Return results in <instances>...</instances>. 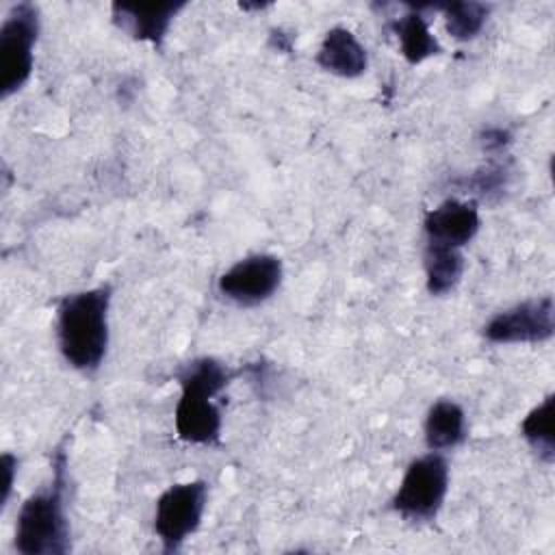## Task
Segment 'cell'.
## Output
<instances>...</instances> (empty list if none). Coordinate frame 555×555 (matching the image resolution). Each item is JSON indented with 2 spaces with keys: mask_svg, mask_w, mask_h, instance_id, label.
<instances>
[{
  "mask_svg": "<svg viewBox=\"0 0 555 555\" xmlns=\"http://www.w3.org/2000/svg\"><path fill=\"white\" fill-rule=\"evenodd\" d=\"M67 494V453L63 447L56 449L52 460L50 483L30 494L15 522V551L22 555H63L72 548L69 544V520L65 509Z\"/></svg>",
  "mask_w": 555,
  "mask_h": 555,
  "instance_id": "cell-3",
  "label": "cell"
},
{
  "mask_svg": "<svg viewBox=\"0 0 555 555\" xmlns=\"http://www.w3.org/2000/svg\"><path fill=\"white\" fill-rule=\"evenodd\" d=\"M390 30L397 35L401 54L410 65H418L442 52L438 39L429 30L427 17L418 7H412L401 17H395L390 22Z\"/></svg>",
  "mask_w": 555,
  "mask_h": 555,
  "instance_id": "cell-14",
  "label": "cell"
},
{
  "mask_svg": "<svg viewBox=\"0 0 555 555\" xmlns=\"http://www.w3.org/2000/svg\"><path fill=\"white\" fill-rule=\"evenodd\" d=\"M447 492L449 462L440 451H427L408 464L390 499V509L410 522H431L440 514Z\"/></svg>",
  "mask_w": 555,
  "mask_h": 555,
  "instance_id": "cell-4",
  "label": "cell"
},
{
  "mask_svg": "<svg viewBox=\"0 0 555 555\" xmlns=\"http://www.w3.org/2000/svg\"><path fill=\"white\" fill-rule=\"evenodd\" d=\"M208 486L204 479L169 486L154 507V533L163 544V553H176L191 538L204 518Z\"/></svg>",
  "mask_w": 555,
  "mask_h": 555,
  "instance_id": "cell-6",
  "label": "cell"
},
{
  "mask_svg": "<svg viewBox=\"0 0 555 555\" xmlns=\"http://www.w3.org/2000/svg\"><path fill=\"white\" fill-rule=\"evenodd\" d=\"M477 141H479V147H481L483 152H488V154H499V152H503V150L512 143V132L505 130V128H501V126H488V128H483V130L479 132Z\"/></svg>",
  "mask_w": 555,
  "mask_h": 555,
  "instance_id": "cell-18",
  "label": "cell"
},
{
  "mask_svg": "<svg viewBox=\"0 0 555 555\" xmlns=\"http://www.w3.org/2000/svg\"><path fill=\"white\" fill-rule=\"evenodd\" d=\"M234 373L217 358L202 356L182 364L176 373L180 399L173 410V425L180 440L189 444L217 447L221 442V408L217 395Z\"/></svg>",
  "mask_w": 555,
  "mask_h": 555,
  "instance_id": "cell-2",
  "label": "cell"
},
{
  "mask_svg": "<svg viewBox=\"0 0 555 555\" xmlns=\"http://www.w3.org/2000/svg\"><path fill=\"white\" fill-rule=\"evenodd\" d=\"M2 473H4V486H2V499L0 505L4 507L9 496H11V488H13V475L17 473V460L11 453L2 455Z\"/></svg>",
  "mask_w": 555,
  "mask_h": 555,
  "instance_id": "cell-19",
  "label": "cell"
},
{
  "mask_svg": "<svg viewBox=\"0 0 555 555\" xmlns=\"http://www.w3.org/2000/svg\"><path fill=\"white\" fill-rule=\"evenodd\" d=\"M39 9L30 2L11 7L0 26V98L17 93L35 67V43L39 37Z\"/></svg>",
  "mask_w": 555,
  "mask_h": 555,
  "instance_id": "cell-5",
  "label": "cell"
},
{
  "mask_svg": "<svg viewBox=\"0 0 555 555\" xmlns=\"http://www.w3.org/2000/svg\"><path fill=\"white\" fill-rule=\"evenodd\" d=\"M553 416H555V395L551 392L535 408H531L520 423V436L544 464H551L555 460Z\"/></svg>",
  "mask_w": 555,
  "mask_h": 555,
  "instance_id": "cell-15",
  "label": "cell"
},
{
  "mask_svg": "<svg viewBox=\"0 0 555 555\" xmlns=\"http://www.w3.org/2000/svg\"><path fill=\"white\" fill-rule=\"evenodd\" d=\"M488 343L518 345V343H546L555 334V301L553 295L525 299L496 312L481 327Z\"/></svg>",
  "mask_w": 555,
  "mask_h": 555,
  "instance_id": "cell-7",
  "label": "cell"
},
{
  "mask_svg": "<svg viewBox=\"0 0 555 555\" xmlns=\"http://www.w3.org/2000/svg\"><path fill=\"white\" fill-rule=\"evenodd\" d=\"M425 286L434 297L449 295L462 280L464 273V254L457 247L427 241L423 251Z\"/></svg>",
  "mask_w": 555,
  "mask_h": 555,
  "instance_id": "cell-13",
  "label": "cell"
},
{
  "mask_svg": "<svg viewBox=\"0 0 555 555\" xmlns=\"http://www.w3.org/2000/svg\"><path fill=\"white\" fill-rule=\"evenodd\" d=\"M481 225L479 217V204L477 199H457L449 197L436 208L427 210L423 228L427 234V241L442 243L462 249L468 245Z\"/></svg>",
  "mask_w": 555,
  "mask_h": 555,
  "instance_id": "cell-9",
  "label": "cell"
},
{
  "mask_svg": "<svg viewBox=\"0 0 555 555\" xmlns=\"http://www.w3.org/2000/svg\"><path fill=\"white\" fill-rule=\"evenodd\" d=\"M505 182H507V167L501 163H488L477 171H473L468 178H462L460 189L462 193L470 191L477 197H490L494 193H503Z\"/></svg>",
  "mask_w": 555,
  "mask_h": 555,
  "instance_id": "cell-17",
  "label": "cell"
},
{
  "mask_svg": "<svg viewBox=\"0 0 555 555\" xmlns=\"http://www.w3.org/2000/svg\"><path fill=\"white\" fill-rule=\"evenodd\" d=\"M434 9L444 13V28L447 33L457 41L475 39L481 28L488 22L490 4L475 2V0H462V2H447V4H434Z\"/></svg>",
  "mask_w": 555,
  "mask_h": 555,
  "instance_id": "cell-16",
  "label": "cell"
},
{
  "mask_svg": "<svg viewBox=\"0 0 555 555\" xmlns=\"http://www.w3.org/2000/svg\"><path fill=\"white\" fill-rule=\"evenodd\" d=\"M317 65L338 78H358L369 67V54L349 28L334 26L319 46Z\"/></svg>",
  "mask_w": 555,
  "mask_h": 555,
  "instance_id": "cell-11",
  "label": "cell"
},
{
  "mask_svg": "<svg viewBox=\"0 0 555 555\" xmlns=\"http://www.w3.org/2000/svg\"><path fill=\"white\" fill-rule=\"evenodd\" d=\"M113 288L100 284L65 295L56 306V343L65 362L82 373L100 369L108 349Z\"/></svg>",
  "mask_w": 555,
  "mask_h": 555,
  "instance_id": "cell-1",
  "label": "cell"
},
{
  "mask_svg": "<svg viewBox=\"0 0 555 555\" xmlns=\"http://www.w3.org/2000/svg\"><path fill=\"white\" fill-rule=\"evenodd\" d=\"M284 267L273 254H249L225 269L217 280V291L223 299L251 308L275 295L282 284Z\"/></svg>",
  "mask_w": 555,
  "mask_h": 555,
  "instance_id": "cell-8",
  "label": "cell"
},
{
  "mask_svg": "<svg viewBox=\"0 0 555 555\" xmlns=\"http://www.w3.org/2000/svg\"><path fill=\"white\" fill-rule=\"evenodd\" d=\"M423 434L429 451L444 453L460 447L468 436L464 408L451 399H440L431 403L423 423Z\"/></svg>",
  "mask_w": 555,
  "mask_h": 555,
  "instance_id": "cell-12",
  "label": "cell"
},
{
  "mask_svg": "<svg viewBox=\"0 0 555 555\" xmlns=\"http://www.w3.org/2000/svg\"><path fill=\"white\" fill-rule=\"evenodd\" d=\"M186 7L184 0L180 2H113L111 15L113 24L128 33L137 41H150L152 46L160 48L173 17Z\"/></svg>",
  "mask_w": 555,
  "mask_h": 555,
  "instance_id": "cell-10",
  "label": "cell"
}]
</instances>
